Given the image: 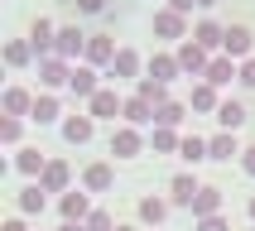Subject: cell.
<instances>
[{"instance_id":"obj_1","label":"cell","mask_w":255,"mask_h":231,"mask_svg":"<svg viewBox=\"0 0 255 231\" xmlns=\"http://www.w3.org/2000/svg\"><path fill=\"white\" fill-rule=\"evenodd\" d=\"M58 58H77V53H87V34L77 24H68V29H58V48H53Z\"/></svg>"},{"instance_id":"obj_2","label":"cell","mask_w":255,"mask_h":231,"mask_svg":"<svg viewBox=\"0 0 255 231\" xmlns=\"http://www.w3.org/2000/svg\"><path fill=\"white\" fill-rule=\"evenodd\" d=\"M68 77H72V72H68V58L48 53V58H43V63H39V82H43V87H63V82H68Z\"/></svg>"},{"instance_id":"obj_3","label":"cell","mask_w":255,"mask_h":231,"mask_svg":"<svg viewBox=\"0 0 255 231\" xmlns=\"http://www.w3.org/2000/svg\"><path fill=\"white\" fill-rule=\"evenodd\" d=\"M29 43H34V53H53L58 48V34H53V24H48V19H34V24H29Z\"/></svg>"},{"instance_id":"obj_4","label":"cell","mask_w":255,"mask_h":231,"mask_svg":"<svg viewBox=\"0 0 255 231\" xmlns=\"http://www.w3.org/2000/svg\"><path fill=\"white\" fill-rule=\"evenodd\" d=\"M178 63H183L188 72H207V63H212V58H207V48H202L198 39H188V43H178Z\"/></svg>"},{"instance_id":"obj_5","label":"cell","mask_w":255,"mask_h":231,"mask_svg":"<svg viewBox=\"0 0 255 231\" xmlns=\"http://www.w3.org/2000/svg\"><path fill=\"white\" fill-rule=\"evenodd\" d=\"M140 130H135V125H121V130H116V135H111V154H121V159H130V154H140Z\"/></svg>"},{"instance_id":"obj_6","label":"cell","mask_w":255,"mask_h":231,"mask_svg":"<svg viewBox=\"0 0 255 231\" xmlns=\"http://www.w3.org/2000/svg\"><path fill=\"white\" fill-rule=\"evenodd\" d=\"M154 111H159L154 101H144V97H140V92H135V97H130V101H126V111H121V116H126L130 125H149V120H154Z\"/></svg>"},{"instance_id":"obj_7","label":"cell","mask_w":255,"mask_h":231,"mask_svg":"<svg viewBox=\"0 0 255 231\" xmlns=\"http://www.w3.org/2000/svg\"><path fill=\"white\" fill-rule=\"evenodd\" d=\"M121 111H126V101L116 97V92H106V87H101L97 97H92V116H101V120H116Z\"/></svg>"},{"instance_id":"obj_8","label":"cell","mask_w":255,"mask_h":231,"mask_svg":"<svg viewBox=\"0 0 255 231\" xmlns=\"http://www.w3.org/2000/svg\"><path fill=\"white\" fill-rule=\"evenodd\" d=\"M58 207H63V217H68V222H87V217H92V202H87V193H77V188H72V193H63V202H58Z\"/></svg>"},{"instance_id":"obj_9","label":"cell","mask_w":255,"mask_h":231,"mask_svg":"<svg viewBox=\"0 0 255 231\" xmlns=\"http://www.w3.org/2000/svg\"><path fill=\"white\" fill-rule=\"evenodd\" d=\"M222 48H227V58H246V53H251V29H246V24H231L227 39H222Z\"/></svg>"},{"instance_id":"obj_10","label":"cell","mask_w":255,"mask_h":231,"mask_svg":"<svg viewBox=\"0 0 255 231\" xmlns=\"http://www.w3.org/2000/svg\"><path fill=\"white\" fill-rule=\"evenodd\" d=\"M154 34H164V39H183V14H178V10H159L154 14Z\"/></svg>"},{"instance_id":"obj_11","label":"cell","mask_w":255,"mask_h":231,"mask_svg":"<svg viewBox=\"0 0 255 231\" xmlns=\"http://www.w3.org/2000/svg\"><path fill=\"white\" fill-rule=\"evenodd\" d=\"M116 53H121V48H116L106 34H92V39H87V63H111Z\"/></svg>"},{"instance_id":"obj_12","label":"cell","mask_w":255,"mask_h":231,"mask_svg":"<svg viewBox=\"0 0 255 231\" xmlns=\"http://www.w3.org/2000/svg\"><path fill=\"white\" fill-rule=\"evenodd\" d=\"M68 87H72V92H77V97H87V101H92V97H97V92H101V87H97V72H92V68H72Z\"/></svg>"},{"instance_id":"obj_13","label":"cell","mask_w":255,"mask_h":231,"mask_svg":"<svg viewBox=\"0 0 255 231\" xmlns=\"http://www.w3.org/2000/svg\"><path fill=\"white\" fill-rule=\"evenodd\" d=\"M169 193H173V202H178V207H193V198H198L202 188L193 183V173H178V178L169 183Z\"/></svg>"},{"instance_id":"obj_14","label":"cell","mask_w":255,"mask_h":231,"mask_svg":"<svg viewBox=\"0 0 255 231\" xmlns=\"http://www.w3.org/2000/svg\"><path fill=\"white\" fill-rule=\"evenodd\" d=\"M63 135H68L72 144H87L92 140V116H68V120H63Z\"/></svg>"},{"instance_id":"obj_15","label":"cell","mask_w":255,"mask_h":231,"mask_svg":"<svg viewBox=\"0 0 255 231\" xmlns=\"http://www.w3.org/2000/svg\"><path fill=\"white\" fill-rule=\"evenodd\" d=\"M39 183L48 188V193H68V164H48V169L39 173Z\"/></svg>"},{"instance_id":"obj_16","label":"cell","mask_w":255,"mask_h":231,"mask_svg":"<svg viewBox=\"0 0 255 231\" xmlns=\"http://www.w3.org/2000/svg\"><path fill=\"white\" fill-rule=\"evenodd\" d=\"M178 68H183V63H178V53H173V58H169V53H154V58H149V77H159V82H169Z\"/></svg>"},{"instance_id":"obj_17","label":"cell","mask_w":255,"mask_h":231,"mask_svg":"<svg viewBox=\"0 0 255 231\" xmlns=\"http://www.w3.org/2000/svg\"><path fill=\"white\" fill-rule=\"evenodd\" d=\"M193 39H198V43H202V48H217V43L227 39V29L217 24V19H202V24H198V29H193Z\"/></svg>"},{"instance_id":"obj_18","label":"cell","mask_w":255,"mask_h":231,"mask_svg":"<svg viewBox=\"0 0 255 231\" xmlns=\"http://www.w3.org/2000/svg\"><path fill=\"white\" fill-rule=\"evenodd\" d=\"M202 77H207V82H212V87H227L231 77H236V68H231V58H212V63H207V72H202Z\"/></svg>"},{"instance_id":"obj_19","label":"cell","mask_w":255,"mask_h":231,"mask_svg":"<svg viewBox=\"0 0 255 231\" xmlns=\"http://www.w3.org/2000/svg\"><path fill=\"white\" fill-rule=\"evenodd\" d=\"M43 193H48L43 183H29L24 193H19V212H29V217H34V212H43V202H48Z\"/></svg>"},{"instance_id":"obj_20","label":"cell","mask_w":255,"mask_h":231,"mask_svg":"<svg viewBox=\"0 0 255 231\" xmlns=\"http://www.w3.org/2000/svg\"><path fill=\"white\" fill-rule=\"evenodd\" d=\"M24 111H34L29 92L24 87H10V92H5V116H24Z\"/></svg>"},{"instance_id":"obj_21","label":"cell","mask_w":255,"mask_h":231,"mask_svg":"<svg viewBox=\"0 0 255 231\" xmlns=\"http://www.w3.org/2000/svg\"><path fill=\"white\" fill-rule=\"evenodd\" d=\"M193 212H198V217H212V212H222V193H217V188H202L198 198H193Z\"/></svg>"},{"instance_id":"obj_22","label":"cell","mask_w":255,"mask_h":231,"mask_svg":"<svg viewBox=\"0 0 255 231\" xmlns=\"http://www.w3.org/2000/svg\"><path fill=\"white\" fill-rule=\"evenodd\" d=\"M111 72H121V77H135V72H140V53H135V48H121V53L111 58Z\"/></svg>"},{"instance_id":"obj_23","label":"cell","mask_w":255,"mask_h":231,"mask_svg":"<svg viewBox=\"0 0 255 231\" xmlns=\"http://www.w3.org/2000/svg\"><path fill=\"white\" fill-rule=\"evenodd\" d=\"M82 183L92 188V193H101V188H111V164H92V169L82 173Z\"/></svg>"},{"instance_id":"obj_24","label":"cell","mask_w":255,"mask_h":231,"mask_svg":"<svg viewBox=\"0 0 255 231\" xmlns=\"http://www.w3.org/2000/svg\"><path fill=\"white\" fill-rule=\"evenodd\" d=\"M207 154H212V159H231V154H241V149H236V135L227 130V135H217V140H207Z\"/></svg>"},{"instance_id":"obj_25","label":"cell","mask_w":255,"mask_h":231,"mask_svg":"<svg viewBox=\"0 0 255 231\" xmlns=\"http://www.w3.org/2000/svg\"><path fill=\"white\" fill-rule=\"evenodd\" d=\"M217 120H222V125L227 130H236L246 120V111H241V101H222V106H217Z\"/></svg>"},{"instance_id":"obj_26","label":"cell","mask_w":255,"mask_h":231,"mask_svg":"<svg viewBox=\"0 0 255 231\" xmlns=\"http://www.w3.org/2000/svg\"><path fill=\"white\" fill-rule=\"evenodd\" d=\"M140 217H144V222H154V227H159V222L169 217V202H164V198H144V202H140Z\"/></svg>"},{"instance_id":"obj_27","label":"cell","mask_w":255,"mask_h":231,"mask_svg":"<svg viewBox=\"0 0 255 231\" xmlns=\"http://www.w3.org/2000/svg\"><path fill=\"white\" fill-rule=\"evenodd\" d=\"M14 164H19V173H43V169H48L39 149H19V159H14Z\"/></svg>"},{"instance_id":"obj_28","label":"cell","mask_w":255,"mask_h":231,"mask_svg":"<svg viewBox=\"0 0 255 231\" xmlns=\"http://www.w3.org/2000/svg\"><path fill=\"white\" fill-rule=\"evenodd\" d=\"M154 120H159V125H178V120H183V106H178V101H164V106H159V111H154Z\"/></svg>"},{"instance_id":"obj_29","label":"cell","mask_w":255,"mask_h":231,"mask_svg":"<svg viewBox=\"0 0 255 231\" xmlns=\"http://www.w3.org/2000/svg\"><path fill=\"white\" fill-rule=\"evenodd\" d=\"M193 106H198V111H212V106H222V101H217V87L207 82V87H193Z\"/></svg>"},{"instance_id":"obj_30","label":"cell","mask_w":255,"mask_h":231,"mask_svg":"<svg viewBox=\"0 0 255 231\" xmlns=\"http://www.w3.org/2000/svg\"><path fill=\"white\" fill-rule=\"evenodd\" d=\"M53 116H58V97H48V92L34 97V120H53Z\"/></svg>"},{"instance_id":"obj_31","label":"cell","mask_w":255,"mask_h":231,"mask_svg":"<svg viewBox=\"0 0 255 231\" xmlns=\"http://www.w3.org/2000/svg\"><path fill=\"white\" fill-rule=\"evenodd\" d=\"M140 97L154 101V106H164V82H159V77H140Z\"/></svg>"},{"instance_id":"obj_32","label":"cell","mask_w":255,"mask_h":231,"mask_svg":"<svg viewBox=\"0 0 255 231\" xmlns=\"http://www.w3.org/2000/svg\"><path fill=\"white\" fill-rule=\"evenodd\" d=\"M178 144H183V140H178L169 125H164V130H154V149H159V154H169V149H178Z\"/></svg>"},{"instance_id":"obj_33","label":"cell","mask_w":255,"mask_h":231,"mask_svg":"<svg viewBox=\"0 0 255 231\" xmlns=\"http://www.w3.org/2000/svg\"><path fill=\"white\" fill-rule=\"evenodd\" d=\"M178 149H183V159H193V164H198V159L207 154V140H198V135H188V140L178 144Z\"/></svg>"},{"instance_id":"obj_34","label":"cell","mask_w":255,"mask_h":231,"mask_svg":"<svg viewBox=\"0 0 255 231\" xmlns=\"http://www.w3.org/2000/svg\"><path fill=\"white\" fill-rule=\"evenodd\" d=\"M29 48H34V43H10V48H5V63H10V68L29 63Z\"/></svg>"},{"instance_id":"obj_35","label":"cell","mask_w":255,"mask_h":231,"mask_svg":"<svg viewBox=\"0 0 255 231\" xmlns=\"http://www.w3.org/2000/svg\"><path fill=\"white\" fill-rule=\"evenodd\" d=\"M0 140H5V144L19 140V116H5V120H0Z\"/></svg>"},{"instance_id":"obj_36","label":"cell","mask_w":255,"mask_h":231,"mask_svg":"<svg viewBox=\"0 0 255 231\" xmlns=\"http://www.w3.org/2000/svg\"><path fill=\"white\" fill-rule=\"evenodd\" d=\"M87 231H111V212H92L87 217Z\"/></svg>"},{"instance_id":"obj_37","label":"cell","mask_w":255,"mask_h":231,"mask_svg":"<svg viewBox=\"0 0 255 231\" xmlns=\"http://www.w3.org/2000/svg\"><path fill=\"white\" fill-rule=\"evenodd\" d=\"M198 231H227V222H222V212H212V217H202V227Z\"/></svg>"},{"instance_id":"obj_38","label":"cell","mask_w":255,"mask_h":231,"mask_svg":"<svg viewBox=\"0 0 255 231\" xmlns=\"http://www.w3.org/2000/svg\"><path fill=\"white\" fill-rule=\"evenodd\" d=\"M77 10H82V14H101V10H106V0H77Z\"/></svg>"},{"instance_id":"obj_39","label":"cell","mask_w":255,"mask_h":231,"mask_svg":"<svg viewBox=\"0 0 255 231\" xmlns=\"http://www.w3.org/2000/svg\"><path fill=\"white\" fill-rule=\"evenodd\" d=\"M241 82L255 87V58H246V63H241Z\"/></svg>"},{"instance_id":"obj_40","label":"cell","mask_w":255,"mask_h":231,"mask_svg":"<svg viewBox=\"0 0 255 231\" xmlns=\"http://www.w3.org/2000/svg\"><path fill=\"white\" fill-rule=\"evenodd\" d=\"M241 169H246V173H255V144H251V149H241Z\"/></svg>"},{"instance_id":"obj_41","label":"cell","mask_w":255,"mask_h":231,"mask_svg":"<svg viewBox=\"0 0 255 231\" xmlns=\"http://www.w3.org/2000/svg\"><path fill=\"white\" fill-rule=\"evenodd\" d=\"M193 5H198V0H169V10H178V14H188Z\"/></svg>"},{"instance_id":"obj_42","label":"cell","mask_w":255,"mask_h":231,"mask_svg":"<svg viewBox=\"0 0 255 231\" xmlns=\"http://www.w3.org/2000/svg\"><path fill=\"white\" fill-rule=\"evenodd\" d=\"M0 231H24V222H19V217H10V222H5Z\"/></svg>"},{"instance_id":"obj_43","label":"cell","mask_w":255,"mask_h":231,"mask_svg":"<svg viewBox=\"0 0 255 231\" xmlns=\"http://www.w3.org/2000/svg\"><path fill=\"white\" fill-rule=\"evenodd\" d=\"M58 231H87V222H63Z\"/></svg>"},{"instance_id":"obj_44","label":"cell","mask_w":255,"mask_h":231,"mask_svg":"<svg viewBox=\"0 0 255 231\" xmlns=\"http://www.w3.org/2000/svg\"><path fill=\"white\" fill-rule=\"evenodd\" d=\"M198 5H217V0H198Z\"/></svg>"},{"instance_id":"obj_45","label":"cell","mask_w":255,"mask_h":231,"mask_svg":"<svg viewBox=\"0 0 255 231\" xmlns=\"http://www.w3.org/2000/svg\"><path fill=\"white\" fill-rule=\"evenodd\" d=\"M251 217H255V198H251Z\"/></svg>"},{"instance_id":"obj_46","label":"cell","mask_w":255,"mask_h":231,"mask_svg":"<svg viewBox=\"0 0 255 231\" xmlns=\"http://www.w3.org/2000/svg\"><path fill=\"white\" fill-rule=\"evenodd\" d=\"M116 231H130V227H116Z\"/></svg>"}]
</instances>
